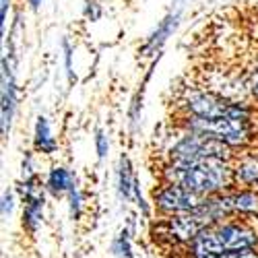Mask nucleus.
<instances>
[{
    "instance_id": "obj_1",
    "label": "nucleus",
    "mask_w": 258,
    "mask_h": 258,
    "mask_svg": "<svg viewBox=\"0 0 258 258\" xmlns=\"http://www.w3.org/2000/svg\"><path fill=\"white\" fill-rule=\"evenodd\" d=\"M161 182L178 184L205 199L238 188L233 163L219 159L199 163H165L161 171Z\"/></svg>"
},
{
    "instance_id": "obj_2",
    "label": "nucleus",
    "mask_w": 258,
    "mask_h": 258,
    "mask_svg": "<svg viewBox=\"0 0 258 258\" xmlns=\"http://www.w3.org/2000/svg\"><path fill=\"white\" fill-rule=\"evenodd\" d=\"M254 248H258V227L248 219H227L199 233L184 248V252L186 258H215L221 254Z\"/></svg>"
},
{
    "instance_id": "obj_3",
    "label": "nucleus",
    "mask_w": 258,
    "mask_h": 258,
    "mask_svg": "<svg viewBox=\"0 0 258 258\" xmlns=\"http://www.w3.org/2000/svg\"><path fill=\"white\" fill-rule=\"evenodd\" d=\"M174 107L180 116L190 118H238V120H252V105L250 103H231L219 95H215L201 85H184L176 95Z\"/></svg>"
},
{
    "instance_id": "obj_4",
    "label": "nucleus",
    "mask_w": 258,
    "mask_h": 258,
    "mask_svg": "<svg viewBox=\"0 0 258 258\" xmlns=\"http://www.w3.org/2000/svg\"><path fill=\"white\" fill-rule=\"evenodd\" d=\"M209 159H219V161H235V149L215 141L205 135L180 131V137L167 147V163H199Z\"/></svg>"
},
{
    "instance_id": "obj_5",
    "label": "nucleus",
    "mask_w": 258,
    "mask_h": 258,
    "mask_svg": "<svg viewBox=\"0 0 258 258\" xmlns=\"http://www.w3.org/2000/svg\"><path fill=\"white\" fill-rule=\"evenodd\" d=\"M178 131H188L211 137L215 141H221L229 147H244L248 145L254 137V124L252 120H238V118H213V120H203V118H190V116H180Z\"/></svg>"
},
{
    "instance_id": "obj_6",
    "label": "nucleus",
    "mask_w": 258,
    "mask_h": 258,
    "mask_svg": "<svg viewBox=\"0 0 258 258\" xmlns=\"http://www.w3.org/2000/svg\"><path fill=\"white\" fill-rule=\"evenodd\" d=\"M211 225H215V221L203 211L174 215V217H159L151 225V238L161 246L186 248L199 233H203Z\"/></svg>"
},
{
    "instance_id": "obj_7",
    "label": "nucleus",
    "mask_w": 258,
    "mask_h": 258,
    "mask_svg": "<svg viewBox=\"0 0 258 258\" xmlns=\"http://www.w3.org/2000/svg\"><path fill=\"white\" fill-rule=\"evenodd\" d=\"M203 89L219 95L231 103H250L252 91L248 85V77L240 75V71L221 69V67H211L205 69L199 77V83Z\"/></svg>"
},
{
    "instance_id": "obj_8",
    "label": "nucleus",
    "mask_w": 258,
    "mask_h": 258,
    "mask_svg": "<svg viewBox=\"0 0 258 258\" xmlns=\"http://www.w3.org/2000/svg\"><path fill=\"white\" fill-rule=\"evenodd\" d=\"M151 201H153V207L159 217H174V215L197 213L203 207L205 197L195 195V192H190L178 184L161 182L153 190Z\"/></svg>"
},
{
    "instance_id": "obj_9",
    "label": "nucleus",
    "mask_w": 258,
    "mask_h": 258,
    "mask_svg": "<svg viewBox=\"0 0 258 258\" xmlns=\"http://www.w3.org/2000/svg\"><path fill=\"white\" fill-rule=\"evenodd\" d=\"M15 107H17V83L13 75V67L9 60H3V135L7 139L9 128L15 116Z\"/></svg>"
},
{
    "instance_id": "obj_10",
    "label": "nucleus",
    "mask_w": 258,
    "mask_h": 258,
    "mask_svg": "<svg viewBox=\"0 0 258 258\" xmlns=\"http://www.w3.org/2000/svg\"><path fill=\"white\" fill-rule=\"evenodd\" d=\"M233 171H235V184L238 188H248V190H258V155L248 153L233 161Z\"/></svg>"
},
{
    "instance_id": "obj_11",
    "label": "nucleus",
    "mask_w": 258,
    "mask_h": 258,
    "mask_svg": "<svg viewBox=\"0 0 258 258\" xmlns=\"http://www.w3.org/2000/svg\"><path fill=\"white\" fill-rule=\"evenodd\" d=\"M44 205H46L44 195L23 201V229H27L31 235L39 229L41 219H44Z\"/></svg>"
},
{
    "instance_id": "obj_12",
    "label": "nucleus",
    "mask_w": 258,
    "mask_h": 258,
    "mask_svg": "<svg viewBox=\"0 0 258 258\" xmlns=\"http://www.w3.org/2000/svg\"><path fill=\"white\" fill-rule=\"evenodd\" d=\"M46 188L52 192L54 197L69 195V192L75 188L73 174L67 167H52L50 174H48V180H46Z\"/></svg>"
},
{
    "instance_id": "obj_13",
    "label": "nucleus",
    "mask_w": 258,
    "mask_h": 258,
    "mask_svg": "<svg viewBox=\"0 0 258 258\" xmlns=\"http://www.w3.org/2000/svg\"><path fill=\"white\" fill-rule=\"evenodd\" d=\"M33 145H35V151L46 153V155H52L56 151V147H58L56 145V139L50 133V124H48V118L46 116H39L37 122H35Z\"/></svg>"
},
{
    "instance_id": "obj_14",
    "label": "nucleus",
    "mask_w": 258,
    "mask_h": 258,
    "mask_svg": "<svg viewBox=\"0 0 258 258\" xmlns=\"http://www.w3.org/2000/svg\"><path fill=\"white\" fill-rule=\"evenodd\" d=\"M135 182H137V176H135V171H133L131 159H128L126 155H122L120 157V167H118V195L124 201H133Z\"/></svg>"
},
{
    "instance_id": "obj_15",
    "label": "nucleus",
    "mask_w": 258,
    "mask_h": 258,
    "mask_svg": "<svg viewBox=\"0 0 258 258\" xmlns=\"http://www.w3.org/2000/svg\"><path fill=\"white\" fill-rule=\"evenodd\" d=\"M176 25H178V15H169V17H165V19H163V23L157 27V31L151 35V39L147 41V46L143 48V52H149V50L159 48L163 41L169 37V33L176 29Z\"/></svg>"
},
{
    "instance_id": "obj_16",
    "label": "nucleus",
    "mask_w": 258,
    "mask_h": 258,
    "mask_svg": "<svg viewBox=\"0 0 258 258\" xmlns=\"http://www.w3.org/2000/svg\"><path fill=\"white\" fill-rule=\"evenodd\" d=\"M112 252L120 258H133V248H131V240H128V231H120L118 238L112 242Z\"/></svg>"
},
{
    "instance_id": "obj_17",
    "label": "nucleus",
    "mask_w": 258,
    "mask_h": 258,
    "mask_svg": "<svg viewBox=\"0 0 258 258\" xmlns=\"http://www.w3.org/2000/svg\"><path fill=\"white\" fill-rule=\"evenodd\" d=\"M95 149H97V157L99 159H103L107 155V149H110V143H107V137H105V133L101 131V128L95 133Z\"/></svg>"
},
{
    "instance_id": "obj_18",
    "label": "nucleus",
    "mask_w": 258,
    "mask_h": 258,
    "mask_svg": "<svg viewBox=\"0 0 258 258\" xmlns=\"http://www.w3.org/2000/svg\"><path fill=\"white\" fill-rule=\"evenodd\" d=\"M69 199H71V215H73V219H75V217H79V213H81V201H83L77 186L69 192Z\"/></svg>"
},
{
    "instance_id": "obj_19",
    "label": "nucleus",
    "mask_w": 258,
    "mask_h": 258,
    "mask_svg": "<svg viewBox=\"0 0 258 258\" xmlns=\"http://www.w3.org/2000/svg\"><path fill=\"white\" fill-rule=\"evenodd\" d=\"M246 77H248V85H250V91H252V99L258 101V67L250 69L246 73Z\"/></svg>"
},
{
    "instance_id": "obj_20",
    "label": "nucleus",
    "mask_w": 258,
    "mask_h": 258,
    "mask_svg": "<svg viewBox=\"0 0 258 258\" xmlns=\"http://www.w3.org/2000/svg\"><path fill=\"white\" fill-rule=\"evenodd\" d=\"M13 207H15V199H13V192L7 190L5 192V197H3V217L7 219L9 215L13 213Z\"/></svg>"
},
{
    "instance_id": "obj_21",
    "label": "nucleus",
    "mask_w": 258,
    "mask_h": 258,
    "mask_svg": "<svg viewBox=\"0 0 258 258\" xmlns=\"http://www.w3.org/2000/svg\"><path fill=\"white\" fill-rule=\"evenodd\" d=\"M64 56H67V75H69V79L73 81L75 77H73V50H71V44L67 39H64Z\"/></svg>"
},
{
    "instance_id": "obj_22",
    "label": "nucleus",
    "mask_w": 258,
    "mask_h": 258,
    "mask_svg": "<svg viewBox=\"0 0 258 258\" xmlns=\"http://www.w3.org/2000/svg\"><path fill=\"white\" fill-rule=\"evenodd\" d=\"M11 7V0H3L0 3V25H3V31H5V25H7V11Z\"/></svg>"
},
{
    "instance_id": "obj_23",
    "label": "nucleus",
    "mask_w": 258,
    "mask_h": 258,
    "mask_svg": "<svg viewBox=\"0 0 258 258\" xmlns=\"http://www.w3.org/2000/svg\"><path fill=\"white\" fill-rule=\"evenodd\" d=\"M27 3H29V7H31V9L35 11V9H39V5L44 3V0H27Z\"/></svg>"
}]
</instances>
